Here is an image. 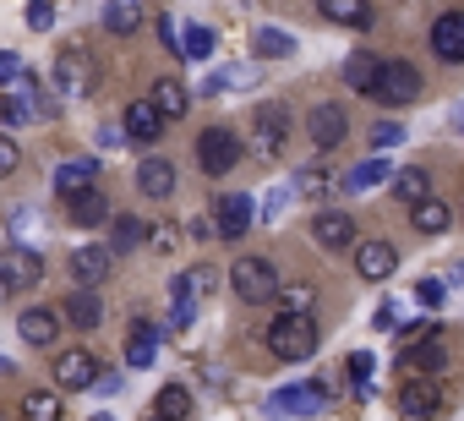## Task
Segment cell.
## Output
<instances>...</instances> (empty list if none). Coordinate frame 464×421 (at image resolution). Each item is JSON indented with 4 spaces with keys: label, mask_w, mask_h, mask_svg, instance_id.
<instances>
[{
    "label": "cell",
    "mask_w": 464,
    "mask_h": 421,
    "mask_svg": "<svg viewBox=\"0 0 464 421\" xmlns=\"http://www.w3.org/2000/svg\"><path fill=\"white\" fill-rule=\"evenodd\" d=\"M61 394L55 388H34L28 399H23V421H61Z\"/></svg>",
    "instance_id": "cell-35"
},
{
    "label": "cell",
    "mask_w": 464,
    "mask_h": 421,
    "mask_svg": "<svg viewBox=\"0 0 464 421\" xmlns=\"http://www.w3.org/2000/svg\"><path fill=\"white\" fill-rule=\"evenodd\" d=\"M164 339V328L159 323H131V334H126V367H153V345Z\"/></svg>",
    "instance_id": "cell-26"
},
{
    "label": "cell",
    "mask_w": 464,
    "mask_h": 421,
    "mask_svg": "<svg viewBox=\"0 0 464 421\" xmlns=\"http://www.w3.org/2000/svg\"><path fill=\"white\" fill-rule=\"evenodd\" d=\"M410 225H415V236H448L453 208H448V202H437V197H426V202H415V208H410Z\"/></svg>",
    "instance_id": "cell-23"
},
{
    "label": "cell",
    "mask_w": 464,
    "mask_h": 421,
    "mask_svg": "<svg viewBox=\"0 0 464 421\" xmlns=\"http://www.w3.org/2000/svg\"><path fill=\"white\" fill-rule=\"evenodd\" d=\"M420 99V72L410 61H382V77H377V104L388 110H404Z\"/></svg>",
    "instance_id": "cell-5"
},
{
    "label": "cell",
    "mask_w": 464,
    "mask_h": 421,
    "mask_svg": "<svg viewBox=\"0 0 464 421\" xmlns=\"http://www.w3.org/2000/svg\"><path fill=\"white\" fill-rule=\"evenodd\" d=\"M295 197H306V202H323L328 191H334V170H323V164H306V170H295V186H290Z\"/></svg>",
    "instance_id": "cell-33"
},
{
    "label": "cell",
    "mask_w": 464,
    "mask_h": 421,
    "mask_svg": "<svg viewBox=\"0 0 464 421\" xmlns=\"http://www.w3.org/2000/svg\"><path fill=\"white\" fill-rule=\"evenodd\" d=\"M50 377H55V388H72V394H88V388H93V377H99V361H93V350H82V345H72V350H61V356H55V367H50Z\"/></svg>",
    "instance_id": "cell-8"
},
{
    "label": "cell",
    "mask_w": 464,
    "mask_h": 421,
    "mask_svg": "<svg viewBox=\"0 0 464 421\" xmlns=\"http://www.w3.org/2000/svg\"><path fill=\"white\" fill-rule=\"evenodd\" d=\"M350 377H355V388H361V394H372V356H366V350H355V356H350Z\"/></svg>",
    "instance_id": "cell-46"
},
{
    "label": "cell",
    "mask_w": 464,
    "mask_h": 421,
    "mask_svg": "<svg viewBox=\"0 0 464 421\" xmlns=\"http://www.w3.org/2000/svg\"><path fill=\"white\" fill-rule=\"evenodd\" d=\"M61 318H66L72 328H82V334H88V328H99V323H104V301H99L93 290H72V296H66V307H61Z\"/></svg>",
    "instance_id": "cell-22"
},
{
    "label": "cell",
    "mask_w": 464,
    "mask_h": 421,
    "mask_svg": "<svg viewBox=\"0 0 464 421\" xmlns=\"http://www.w3.org/2000/svg\"><path fill=\"white\" fill-rule=\"evenodd\" d=\"M148 247H153V252H164V258H169V252H175V247H180V230H175V225H169V220H159V225H153V230H148Z\"/></svg>",
    "instance_id": "cell-45"
},
{
    "label": "cell",
    "mask_w": 464,
    "mask_h": 421,
    "mask_svg": "<svg viewBox=\"0 0 464 421\" xmlns=\"http://www.w3.org/2000/svg\"><path fill=\"white\" fill-rule=\"evenodd\" d=\"M93 83H99V66H93L88 50H61V55H55V88H61L66 99L93 93Z\"/></svg>",
    "instance_id": "cell-7"
},
{
    "label": "cell",
    "mask_w": 464,
    "mask_h": 421,
    "mask_svg": "<svg viewBox=\"0 0 464 421\" xmlns=\"http://www.w3.org/2000/svg\"><path fill=\"white\" fill-rule=\"evenodd\" d=\"M137 191L153 197V202H164V197L175 191V164H169V159H142V164H137Z\"/></svg>",
    "instance_id": "cell-17"
},
{
    "label": "cell",
    "mask_w": 464,
    "mask_h": 421,
    "mask_svg": "<svg viewBox=\"0 0 464 421\" xmlns=\"http://www.w3.org/2000/svg\"><path fill=\"white\" fill-rule=\"evenodd\" d=\"M404 137H410V132H404L399 121H377V126H372V153H382V148H399Z\"/></svg>",
    "instance_id": "cell-44"
},
{
    "label": "cell",
    "mask_w": 464,
    "mask_h": 421,
    "mask_svg": "<svg viewBox=\"0 0 464 421\" xmlns=\"http://www.w3.org/2000/svg\"><path fill=\"white\" fill-rule=\"evenodd\" d=\"M88 394H99V399L121 394V372H115V367H99V377H93V388H88Z\"/></svg>",
    "instance_id": "cell-49"
},
{
    "label": "cell",
    "mask_w": 464,
    "mask_h": 421,
    "mask_svg": "<svg viewBox=\"0 0 464 421\" xmlns=\"http://www.w3.org/2000/svg\"><path fill=\"white\" fill-rule=\"evenodd\" d=\"M241 159H246V142L229 132V126H208L202 137H197V164H202V175H229V170H241Z\"/></svg>",
    "instance_id": "cell-3"
},
{
    "label": "cell",
    "mask_w": 464,
    "mask_h": 421,
    "mask_svg": "<svg viewBox=\"0 0 464 421\" xmlns=\"http://www.w3.org/2000/svg\"><path fill=\"white\" fill-rule=\"evenodd\" d=\"M23 72H28V66H23L17 50H0V93H12V88L23 83Z\"/></svg>",
    "instance_id": "cell-43"
},
{
    "label": "cell",
    "mask_w": 464,
    "mask_h": 421,
    "mask_svg": "<svg viewBox=\"0 0 464 421\" xmlns=\"http://www.w3.org/2000/svg\"><path fill=\"white\" fill-rule=\"evenodd\" d=\"M159 44H169V50L180 55V39H175V23H169V17H159Z\"/></svg>",
    "instance_id": "cell-51"
},
{
    "label": "cell",
    "mask_w": 464,
    "mask_h": 421,
    "mask_svg": "<svg viewBox=\"0 0 464 421\" xmlns=\"http://www.w3.org/2000/svg\"><path fill=\"white\" fill-rule=\"evenodd\" d=\"M252 50H257L263 61H285V55H295V39H290L285 28H257V39H252Z\"/></svg>",
    "instance_id": "cell-37"
},
{
    "label": "cell",
    "mask_w": 464,
    "mask_h": 421,
    "mask_svg": "<svg viewBox=\"0 0 464 421\" xmlns=\"http://www.w3.org/2000/svg\"><path fill=\"white\" fill-rule=\"evenodd\" d=\"M17 296V285H12V274H6V263H0V301H12Z\"/></svg>",
    "instance_id": "cell-54"
},
{
    "label": "cell",
    "mask_w": 464,
    "mask_h": 421,
    "mask_svg": "<svg viewBox=\"0 0 464 421\" xmlns=\"http://www.w3.org/2000/svg\"><path fill=\"white\" fill-rule=\"evenodd\" d=\"M404 372H420V377H437L442 372V345L426 334V339H410L404 345Z\"/></svg>",
    "instance_id": "cell-29"
},
{
    "label": "cell",
    "mask_w": 464,
    "mask_h": 421,
    "mask_svg": "<svg viewBox=\"0 0 464 421\" xmlns=\"http://www.w3.org/2000/svg\"><path fill=\"white\" fill-rule=\"evenodd\" d=\"M17 334H23V345H55V334H61V312H50V307H28V312L17 318Z\"/></svg>",
    "instance_id": "cell-18"
},
{
    "label": "cell",
    "mask_w": 464,
    "mask_h": 421,
    "mask_svg": "<svg viewBox=\"0 0 464 421\" xmlns=\"http://www.w3.org/2000/svg\"><path fill=\"white\" fill-rule=\"evenodd\" d=\"M169 121L159 115V104L153 99H131L126 104V115H121V132L131 137V142H159V132H164Z\"/></svg>",
    "instance_id": "cell-15"
},
{
    "label": "cell",
    "mask_w": 464,
    "mask_h": 421,
    "mask_svg": "<svg viewBox=\"0 0 464 421\" xmlns=\"http://www.w3.org/2000/svg\"><path fill=\"white\" fill-rule=\"evenodd\" d=\"M290 104H279V99H268V104H257V115H252V126H246V153L252 159H263V164H279L285 159V148H290Z\"/></svg>",
    "instance_id": "cell-1"
},
{
    "label": "cell",
    "mask_w": 464,
    "mask_h": 421,
    "mask_svg": "<svg viewBox=\"0 0 464 421\" xmlns=\"http://www.w3.org/2000/svg\"><path fill=\"white\" fill-rule=\"evenodd\" d=\"M191 312H197V301L180 285H169V328H191Z\"/></svg>",
    "instance_id": "cell-41"
},
{
    "label": "cell",
    "mask_w": 464,
    "mask_h": 421,
    "mask_svg": "<svg viewBox=\"0 0 464 421\" xmlns=\"http://www.w3.org/2000/svg\"><path fill=\"white\" fill-rule=\"evenodd\" d=\"M0 263H6V274H12V285H17V290H34V285L44 279V258H39L34 247H12Z\"/></svg>",
    "instance_id": "cell-20"
},
{
    "label": "cell",
    "mask_w": 464,
    "mask_h": 421,
    "mask_svg": "<svg viewBox=\"0 0 464 421\" xmlns=\"http://www.w3.org/2000/svg\"><path fill=\"white\" fill-rule=\"evenodd\" d=\"M191 236H197V241H218V225H213V220H191Z\"/></svg>",
    "instance_id": "cell-52"
},
{
    "label": "cell",
    "mask_w": 464,
    "mask_h": 421,
    "mask_svg": "<svg viewBox=\"0 0 464 421\" xmlns=\"http://www.w3.org/2000/svg\"><path fill=\"white\" fill-rule=\"evenodd\" d=\"M317 12L334 28H366L372 23V0H317Z\"/></svg>",
    "instance_id": "cell-27"
},
{
    "label": "cell",
    "mask_w": 464,
    "mask_h": 421,
    "mask_svg": "<svg viewBox=\"0 0 464 421\" xmlns=\"http://www.w3.org/2000/svg\"><path fill=\"white\" fill-rule=\"evenodd\" d=\"M229 290H236L246 307H263L279 296V274L268 258H236V269H229Z\"/></svg>",
    "instance_id": "cell-4"
},
{
    "label": "cell",
    "mask_w": 464,
    "mask_h": 421,
    "mask_svg": "<svg viewBox=\"0 0 464 421\" xmlns=\"http://www.w3.org/2000/svg\"><path fill=\"white\" fill-rule=\"evenodd\" d=\"M213 214H218L213 225H218V236H224V241H241V236L252 230V220H257V202H252L246 191H224Z\"/></svg>",
    "instance_id": "cell-9"
},
{
    "label": "cell",
    "mask_w": 464,
    "mask_h": 421,
    "mask_svg": "<svg viewBox=\"0 0 464 421\" xmlns=\"http://www.w3.org/2000/svg\"><path fill=\"white\" fill-rule=\"evenodd\" d=\"M137 28H142V0H110V6H104V34L131 39Z\"/></svg>",
    "instance_id": "cell-30"
},
{
    "label": "cell",
    "mask_w": 464,
    "mask_h": 421,
    "mask_svg": "<svg viewBox=\"0 0 464 421\" xmlns=\"http://www.w3.org/2000/svg\"><path fill=\"white\" fill-rule=\"evenodd\" d=\"M372 323H377V328H393V323H399V307H393V301H388V307H377V318H372Z\"/></svg>",
    "instance_id": "cell-53"
},
{
    "label": "cell",
    "mask_w": 464,
    "mask_h": 421,
    "mask_svg": "<svg viewBox=\"0 0 464 421\" xmlns=\"http://www.w3.org/2000/svg\"><path fill=\"white\" fill-rule=\"evenodd\" d=\"M415 301H420L426 312H437V307H442V279H420V285H415Z\"/></svg>",
    "instance_id": "cell-48"
},
{
    "label": "cell",
    "mask_w": 464,
    "mask_h": 421,
    "mask_svg": "<svg viewBox=\"0 0 464 421\" xmlns=\"http://www.w3.org/2000/svg\"><path fill=\"white\" fill-rule=\"evenodd\" d=\"M393 197H399V202H410V208H415V202H426V197H431V175H426L420 164L393 170Z\"/></svg>",
    "instance_id": "cell-31"
},
{
    "label": "cell",
    "mask_w": 464,
    "mask_h": 421,
    "mask_svg": "<svg viewBox=\"0 0 464 421\" xmlns=\"http://www.w3.org/2000/svg\"><path fill=\"white\" fill-rule=\"evenodd\" d=\"M50 23H55V6H50V0H28V28L44 34Z\"/></svg>",
    "instance_id": "cell-47"
},
{
    "label": "cell",
    "mask_w": 464,
    "mask_h": 421,
    "mask_svg": "<svg viewBox=\"0 0 464 421\" xmlns=\"http://www.w3.org/2000/svg\"><path fill=\"white\" fill-rule=\"evenodd\" d=\"M93 421H115V416H93Z\"/></svg>",
    "instance_id": "cell-55"
},
{
    "label": "cell",
    "mask_w": 464,
    "mask_h": 421,
    "mask_svg": "<svg viewBox=\"0 0 464 421\" xmlns=\"http://www.w3.org/2000/svg\"><path fill=\"white\" fill-rule=\"evenodd\" d=\"M285 202H290V186H274V191L263 197V220H268V225H274V220L285 214Z\"/></svg>",
    "instance_id": "cell-50"
},
{
    "label": "cell",
    "mask_w": 464,
    "mask_h": 421,
    "mask_svg": "<svg viewBox=\"0 0 464 421\" xmlns=\"http://www.w3.org/2000/svg\"><path fill=\"white\" fill-rule=\"evenodd\" d=\"M312 241H317L323 252L355 247V214H344V208H323V214L312 220Z\"/></svg>",
    "instance_id": "cell-11"
},
{
    "label": "cell",
    "mask_w": 464,
    "mask_h": 421,
    "mask_svg": "<svg viewBox=\"0 0 464 421\" xmlns=\"http://www.w3.org/2000/svg\"><path fill=\"white\" fill-rule=\"evenodd\" d=\"M110 269H115V252H110V247H77V252H72V279H77V290H99V285L110 279Z\"/></svg>",
    "instance_id": "cell-13"
},
{
    "label": "cell",
    "mask_w": 464,
    "mask_h": 421,
    "mask_svg": "<svg viewBox=\"0 0 464 421\" xmlns=\"http://www.w3.org/2000/svg\"><path fill=\"white\" fill-rule=\"evenodd\" d=\"M175 285H180V290H186L191 301H208V296L218 290V269H213V263H191V269H186V274H180Z\"/></svg>",
    "instance_id": "cell-34"
},
{
    "label": "cell",
    "mask_w": 464,
    "mask_h": 421,
    "mask_svg": "<svg viewBox=\"0 0 464 421\" xmlns=\"http://www.w3.org/2000/svg\"><path fill=\"white\" fill-rule=\"evenodd\" d=\"M153 421H159V416H153Z\"/></svg>",
    "instance_id": "cell-56"
},
{
    "label": "cell",
    "mask_w": 464,
    "mask_h": 421,
    "mask_svg": "<svg viewBox=\"0 0 464 421\" xmlns=\"http://www.w3.org/2000/svg\"><path fill=\"white\" fill-rule=\"evenodd\" d=\"M93 181H99V159H88V153H82V159H66V164L55 170V191H61V197H77V191H88Z\"/></svg>",
    "instance_id": "cell-21"
},
{
    "label": "cell",
    "mask_w": 464,
    "mask_h": 421,
    "mask_svg": "<svg viewBox=\"0 0 464 421\" xmlns=\"http://www.w3.org/2000/svg\"><path fill=\"white\" fill-rule=\"evenodd\" d=\"M34 121V104L23 93H0V126H28Z\"/></svg>",
    "instance_id": "cell-39"
},
{
    "label": "cell",
    "mask_w": 464,
    "mask_h": 421,
    "mask_svg": "<svg viewBox=\"0 0 464 421\" xmlns=\"http://www.w3.org/2000/svg\"><path fill=\"white\" fill-rule=\"evenodd\" d=\"M431 55L442 66H464V12H442L431 23Z\"/></svg>",
    "instance_id": "cell-12"
},
{
    "label": "cell",
    "mask_w": 464,
    "mask_h": 421,
    "mask_svg": "<svg viewBox=\"0 0 464 421\" xmlns=\"http://www.w3.org/2000/svg\"><path fill=\"white\" fill-rule=\"evenodd\" d=\"M66 208H72V225H82V230H93V225H104V220H110V197H104L99 186H88V191L66 197Z\"/></svg>",
    "instance_id": "cell-19"
},
{
    "label": "cell",
    "mask_w": 464,
    "mask_h": 421,
    "mask_svg": "<svg viewBox=\"0 0 464 421\" xmlns=\"http://www.w3.org/2000/svg\"><path fill=\"white\" fill-rule=\"evenodd\" d=\"M148 99L159 104V115H164V121H180V115L191 110V93H186V83H180V77H159Z\"/></svg>",
    "instance_id": "cell-24"
},
{
    "label": "cell",
    "mask_w": 464,
    "mask_h": 421,
    "mask_svg": "<svg viewBox=\"0 0 464 421\" xmlns=\"http://www.w3.org/2000/svg\"><path fill=\"white\" fill-rule=\"evenodd\" d=\"M279 301H285V312H312L317 307V290L312 285H279Z\"/></svg>",
    "instance_id": "cell-40"
},
{
    "label": "cell",
    "mask_w": 464,
    "mask_h": 421,
    "mask_svg": "<svg viewBox=\"0 0 464 421\" xmlns=\"http://www.w3.org/2000/svg\"><path fill=\"white\" fill-rule=\"evenodd\" d=\"M17 170H23V148H17L12 132H0V181H12Z\"/></svg>",
    "instance_id": "cell-42"
},
{
    "label": "cell",
    "mask_w": 464,
    "mask_h": 421,
    "mask_svg": "<svg viewBox=\"0 0 464 421\" xmlns=\"http://www.w3.org/2000/svg\"><path fill=\"white\" fill-rule=\"evenodd\" d=\"M213 50H218V34H213V28H202V23H191V28L180 34V55H186V61H208Z\"/></svg>",
    "instance_id": "cell-36"
},
{
    "label": "cell",
    "mask_w": 464,
    "mask_h": 421,
    "mask_svg": "<svg viewBox=\"0 0 464 421\" xmlns=\"http://www.w3.org/2000/svg\"><path fill=\"white\" fill-rule=\"evenodd\" d=\"M153 416L159 421H191V388L186 383H164L159 399H153Z\"/></svg>",
    "instance_id": "cell-32"
},
{
    "label": "cell",
    "mask_w": 464,
    "mask_h": 421,
    "mask_svg": "<svg viewBox=\"0 0 464 421\" xmlns=\"http://www.w3.org/2000/svg\"><path fill=\"white\" fill-rule=\"evenodd\" d=\"M137 241H148V230H142L131 214H115V225H110V252L121 258V252H131Z\"/></svg>",
    "instance_id": "cell-38"
},
{
    "label": "cell",
    "mask_w": 464,
    "mask_h": 421,
    "mask_svg": "<svg viewBox=\"0 0 464 421\" xmlns=\"http://www.w3.org/2000/svg\"><path fill=\"white\" fill-rule=\"evenodd\" d=\"M399 416H404V421H431V416H442V383L410 372L404 388H399Z\"/></svg>",
    "instance_id": "cell-6"
},
{
    "label": "cell",
    "mask_w": 464,
    "mask_h": 421,
    "mask_svg": "<svg viewBox=\"0 0 464 421\" xmlns=\"http://www.w3.org/2000/svg\"><path fill=\"white\" fill-rule=\"evenodd\" d=\"M268 350H274L279 361H306V356H317V323H312V312H279V318L268 323Z\"/></svg>",
    "instance_id": "cell-2"
},
{
    "label": "cell",
    "mask_w": 464,
    "mask_h": 421,
    "mask_svg": "<svg viewBox=\"0 0 464 421\" xmlns=\"http://www.w3.org/2000/svg\"><path fill=\"white\" fill-rule=\"evenodd\" d=\"M377 77H382V61H377L372 50H355V55L344 61V83H350L355 93H377Z\"/></svg>",
    "instance_id": "cell-28"
},
{
    "label": "cell",
    "mask_w": 464,
    "mask_h": 421,
    "mask_svg": "<svg viewBox=\"0 0 464 421\" xmlns=\"http://www.w3.org/2000/svg\"><path fill=\"white\" fill-rule=\"evenodd\" d=\"M393 170H399V164H388L382 153H372V159H361V164L344 175V191H372V186H388V181H393Z\"/></svg>",
    "instance_id": "cell-25"
},
{
    "label": "cell",
    "mask_w": 464,
    "mask_h": 421,
    "mask_svg": "<svg viewBox=\"0 0 464 421\" xmlns=\"http://www.w3.org/2000/svg\"><path fill=\"white\" fill-rule=\"evenodd\" d=\"M306 132H312L317 148H339V142L350 137V115H344L339 104H317V110L306 115Z\"/></svg>",
    "instance_id": "cell-16"
},
{
    "label": "cell",
    "mask_w": 464,
    "mask_h": 421,
    "mask_svg": "<svg viewBox=\"0 0 464 421\" xmlns=\"http://www.w3.org/2000/svg\"><path fill=\"white\" fill-rule=\"evenodd\" d=\"M355 274L372 279V285L393 279L399 274V247L393 241H355Z\"/></svg>",
    "instance_id": "cell-10"
},
{
    "label": "cell",
    "mask_w": 464,
    "mask_h": 421,
    "mask_svg": "<svg viewBox=\"0 0 464 421\" xmlns=\"http://www.w3.org/2000/svg\"><path fill=\"white\" fill-rule=\"evenodd\" d=\"M268 405H274L279 416H317V410L328 405V388L306 377V383H290V388H279V394H274Z\"/></svg>",
    "instance_id": "cell-14"
}]
</instances>
